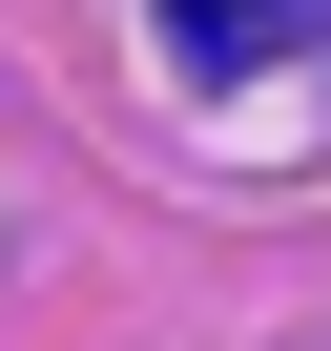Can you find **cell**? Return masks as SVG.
<instances>
[{
	"mask_svg": "<svg viewBox=\"0 0 331 351\" xmlns=\"http://www.w3.org/2000/svg\"><path fill=\"white\" fill-rule=\"evenodd\" d=\"M166 42L187 62H269V0H166Z\"/></svg>",
	"mask_w": 331,
	"mask_h": 351,
	"instance_id": "6da1fadb",
	"label": "cell"
}]
</instances>
